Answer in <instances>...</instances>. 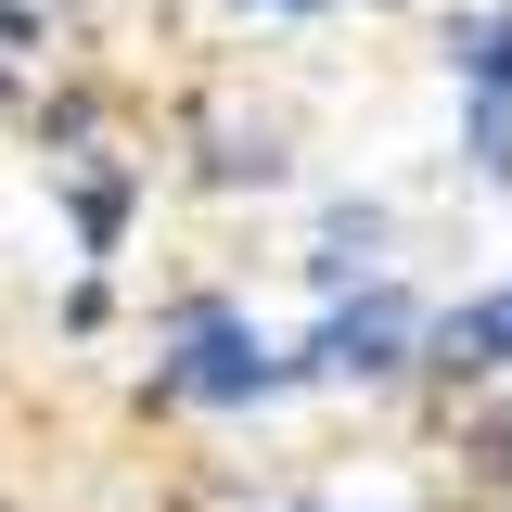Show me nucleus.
Segmentation results:
<instances>
[{"instance_id": "423d86ee", "label": "nucleus", "mask_w": 512, "mask_h": 512, "mask_svg": "<svg viewBox=\"0 0 512 512\" xmlns=\"http://www.w3.org/2000/svg\"><path fill=\"white\" fill-rule=\"evenodd\" d=\"M474 167L512 180V103H474Z\"/></svg>"}, {"instance_id": "f257e3e1", "label": "nucleus", "mask_w": 512, "mask_h": 512, "mask_svg": "<svg viewBox=\"0 0 512 512\" xmlns=\"http://www.w3.org/2000/svg\"><path fill=\"white\" fill-rule=\"evenodd\" d=\"M269 384H282V359H269V333L244 308H180V333H167V397H192V410H256Z\"/></svg>"}, {"instance_id": "0eeeda50", "label": "nucleus", "mask_w": 512, "mask_h": 512, "mask_svg": "<svg viewBox=\"0 0 512 512\" xmlns=\"http://www.w3.org/2000/svg\"><path fill=\"white\" fill-rule=\"evenodd\" d=\"M269 13H320V0H269Z\"/></svg>"}, {"instance_id": "39448f33", "label": "nucleus", "mask_w": 512, "mask_h": 512, "mask_svg": "<svg viewBox=\"0 0 512 512\" xmlns=\"http://www.w3.org/2000/svg\"><path fill=\"white\" fill-rule=\"evenodd\" d=\"M372 244H384V205H333V231H320V256H308V269H320V282H346Z\"/></svg>"}, {"instance_id": "7ed1b4c3", "label": "nucleus", "mask_w": 512, "mask_h": 512, "mask_svg": "<svg viewBox=\"0 0 512 512\" xmlns=\"http://www.w3.org/2000/svg\"><path fill=\"white\" fill-rule=\"evenodd\" d=\"M436 359L448 372H512V282L487 295V308H448L436 320Z\"/></svg>"}, {"instance_id": "20e7f679", "label": "nucleus", "mask_w": 512, "mask_h": 512, "mask_svg": "<svg viewBox=\"0 0 512 512\" xmlns=\"http://www.w3.org/2000/svg\"><path fill=\"white\" fill-rule=\"evenodd\" d=\"M448 64H461L474 103H512V13H461L448 26Z\"/></svg>"}, {"instance_id": "f03ea898", "label": "nucleus", "mask_w": 512, "mask_h": 512, "mask_svg": "<svg viewBox=\"0 0 512 512\" xmlns=\"http://www.w3.org/2000/svg\"><path fill=\"white\" fill-rule=\"evenodd\" d=\"M410 333H423V320H410V295H397V282H372L359 308H333V320L308 333V372H320V384H384L397 359H410Z\"/></svg>"}]
</instances>
